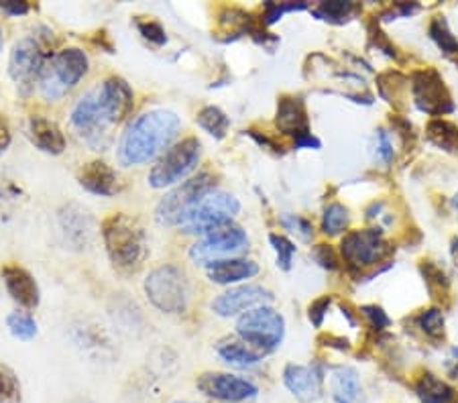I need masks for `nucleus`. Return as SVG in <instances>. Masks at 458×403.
I'll return each instance as SVG.
<instances>
[{
	"mask_svg": "<svg viewBox=\"0 0 458 403\" xmlns=\"http://www.w3.org/2000/svg\"><path fill=\"white\" fill-rule=\"evenodd\" d=\"M180 116L172 110H149L129 124L118 143L121 165H141L165 151L180 133Z\"/></svg>",
	"mask_w": 458,
	"mask_h": 403,
	"instance_id": "nucleus-1",
	"label": "nucleus"
},
{
	"mask_svg": "<svg viewBox=\"0 0 458 403\" xmlns=\"http://www.w3.org/2000/svg\"><path fill=\"white\" fill-rule=\"evenodd\" d=\"M106 253L114 267L135 271L147 256V239L141 224L127 214H113L102 224Z\"/></svg>",
	"mask_w": 458,
	"mask_h": 403,
	"instance_id": "nucleus-2",
	"label": "nucleus"
},
{
	"mask_svg": "<svg viewBox=\"0 0 458 403\" xmlns=\"http://www.w3.org/2000/svg\"><path fill=\"white\" fill-rule=\"evenodd\" d=\"M241 212V204L234 196L226 192L204 194L200 202L190 210L180 229L188 234H208L226 224H233V218Z\"/></svg>",
	"mask_w": 458,
	"mask_h": 403,
	"instance_id": "nucleus-3",
	"label": "nucleus"
},
{
	"mask_svg": "<svg viewBox=\"0 0 458 403\" xmlns=\"http://www.w3.org/2000/svg\"><path fill=\"white\" fill-rule=\"evenodd\" d=\"M88 71V57L82 49L70 47L57 54L39 78L41 94L47 100H59L68 94Z\"/></svg>",
	"mask_w": 458,
	"mask_h": 403,
	"instance_id": "nucleus-4",
	"label": "nucleus"
},
{
	"mask_svg": "<svg viewBox=\"0 0 458 403\" xmlns=\"http://www.w3.org/2000/svg\"><path fill=\"white\" fill-rule=\"evenodd\" d=\"M145 293L157 310L165 314H180L188 307L190 283L180 267L164 265L151 271L147 277Z\"/></svg>",
	"mask_w": 458,
	"mask_h": 403,
	"instance_id": "nucleus-5",
	"label": "nucleus"
},
{
	"mask_svg": "<svg viewBox=\"0 0 458 403\" xmlns=\"http://www.w3.org/2000/svg\"><path fill=\"white\" fill-rule=\"evenodd\" d=\"M236 332L250 347L263 350V353H273L284 342L285 320L273 307L261 306L242 314L236 322Z\"/></svg>",
	"mask_w": 458,
	"mask_h": 403,
	"instance_id": "nucleus-6",
	"label": "nucleus"
},
{
	"mask_svg": "<svg viewBox=\"0 0 458 403\" xmlns=\"http://www.w3.org/2000/svg\"><path fill=\"white\" fill-rule=\"evenodd\" d=\"M214 189V178L210 173H200L198 178H191L177 186L172 192L165 194L164 200L157 204L155 216L165 226H182L183 220L190 214V210L200 202L204 194Z\"/></svg>",
	"mask_w": 458,
	"mask_h": 403,
	"instance_id": "nucleus-7",
	"label": "nucleus"
},
{
	"mask_svg": "<svg viewBox=\"0 0 458 403\" xmlns=\"http://www.w3.org/2000/svg\"><path fill=\"white\" fill-rule=\"evenodd\" d=\"M249 237L241 226L226 224L223 229H216L208 234H204L202 240L190 248V259L196 265H212L216 261L236 259V255L247 251Z\"/></svg>",
	"mask_w": 458,
	"mask_h": 403,
	"instance_id": "nucleus-8",
	"label": "nucleus"
},
{
	"mask_svg": "<svg viewBox=\"0 0 458 403\" xmlns=\"http://www.w3.org/2000/svg\"><path fill=\"white\" fill-rule=\"evenodd\" d=\"M391 245L383 237L381 229L351 231L344 234L341 243V255L351 271H363L375 267L391 255Z\"/></svg>",
	"mask_w": 458,
	"mask_h": 403,
	"instance_id": "nucleus-9",
	"label": "nucleus"
},
{
	"mask_svg": "<svg viewBox=\"0 0 458 403\" xmlns=\"http://www.w3.org/2000/svg\"><path fill=\"white\" fill-rule=\"evenodd\" d=\"M200 141L196 137L183 139L182 143L174 145L157 165L149 173V183L153 188H165L182 181L196 170L200 161Z\"/></svg>",
	"mask_w": 458,
	"mask_h": 403,
	"instance_id": "nucleus-10",
	"label": "nucleus"
},
{
	"mask_svg": "<svg viewBox=\"0 0 458 403\" xmlns=\"http://www.w3.org/2000/svg\"><path fill=\"white\" fill-rule=\"evenodd\" d=\"M46 47L37 37H25L11 51L9 73L17 82L21 94H31L35 82L46 70Z\"/></svg>",
	"mask_w": 458,
	"mask_h": 403,
	"instance_id": "nucleus-11",
	"label": "nucleus"
},
{
	"mask_svg": "<svg viewBox=\"0 0 458 403\" xmlns=\"http://www.w3.org/2000/svg\"><path fill=\"white\" fill-rule=\"evenodd\" d=\"M411 94L416 106L430 116H442L454 110L445 80L432 68L411 73Z\"/></svg>",
	"mask_w": 458,
	"mask_h": 403,
	"instance_id": "nucleus-12",
	"label": "nucleus"
},
{
	"mask_svg": "<svg viewBox=\"0 0 458 403\" xmlns=\"http://www.w3.org/2000/svg\"><path fill=\"white\" fill-rule=\"evenodd\" d=\"M72 124L78 130L80 137L86 139L88 145L94 149H105L108 145V129L113 124L108 122L105 110H102L96 90L84 94L82 98L76 102L72 110Z\"/></svg>",
	"mask_w": 458,
	"mask_h": 403,
	"instance_id": "nucleus-13",
	"label": "nucleus"
},
{
	"mask_svg": "<svg viewBox=\"0 0 458 403\" xmlns=\"http://www.w3.org/2000/svg\"><path fill=\"white\" fill-rule=\"evenodd\" d=\"M277 129L293 139L295 149H320V139L312 135L308 122L304 100L298 97H284L277 102Z\"/></svg>",
	"mask_w": 458,
	"mask_h": 403,
	"instance_id": "nucleus-14",
	"label": "nucleus"
},
{
	"mask_svg": "<svg viewBox=\"0 0 458 403\" xmlns=\"http://www.w3.org/2000/svg\"><path fill=\"white\" fill-rule=\"evenodd\" d=\"M196 387L204 395L225 403H245L257 398V385L249 379L228 375V373H204L198 377Z\"/></svg>",
	"mask_w": 458,
	"mask_h": 403,
	"instance_id": "nucleus-15",
	"label": "nucleus"
},
{
	"mask_svg": "<svg viewBox=\"0 0 458 403\" xmlns=\"http://www.w3.org/2000/svg\"><path fill=\"white\" fill-rule=\"evenodd\" d=\"M273 299V293L265 290L263 285H241V288L228 290L212 302V312L218 314L223 318L236 316V314L255 310L269 304Z\"/></svg>",
	"mask_w": 458,
	"mask_h": 403,
	"instance_id": "nucleus-16",
	"label": "nucleus"
},
{
	"mask_svg": "<svg viewBox=\"0 0 458 403\" xmlns=\"http://www.w3.org/2000/svg\"><path fill=\"white\" fill-rule=\"evenodd\" d=\"M94 90L110 124H118L124 121V116H129L135 97H132L131 86L123 78H108Z\"/></svg>",
	"mask_w": 458,
	"mask_h": 403,
	"instance_id": "nucleus-17",
	"label": "nucleus"
},
{
	"mask_svg": "<svg viewBox=\"0 0 458 403\" xmlns=\"http://www.w3.org/2000/svg\"><path fill=\"white\" fill-rule=\"evenodd\" d=\"M284 383L295 399L301 403H312L322 393V373L314 366L287 365L284 371Z\"/></svg>",
	"mask_w": 458,
	"mask_h": 403,
	"instance_id": "nucleus-18",
	"label": "nucleus"
},
{
	"mask_svg": "<svg viewBox=\"0 0 458 403\" xmlns=\"http://www.w3.org/2000/svg\"><path fill=\"white\" fill-rule=\"evenodd\" d=\"M3 281L6 285L9 296L19 306H23L25 310H35V307L39 306V299H41L39 285H37L35 277L29 273L27 269L19 265H4Z\"/></svg>",
	"mask_w": 458,
	"mask_h": 403,
	"instance_id": "nucleus-19",
	"label": "nucleus"
},
{
	"mask_svg": "<svg viewBox=\"0 0 458 403\" xmlns=\"http://www.w3.org/2000/svg\"><path fill=\"white\" fill-rule=\"evenodd\" d=\"M59 226H62L65 234V240L78 248L88 245V240H90L94 232L92 216L84 208L76 206V204H70V206H65L59 212Z\"/></svg>",
	"mask_w": 458,
	"mask_h": 403,
	"instance_id": "nucleus-20",
	"label": "nucleus"
},
{
	"mask_svg": "<svg viewBox=\"0 0 458 403\" xmlns=\"http://www.w3.org/2000/svg\"><path fill=\"white\" fill-rule=\"evenodd\" d=\"M80 186L96 196H113L116 192V173L105 161H90L78 173Z\"/></svg>",
	"mask_w": 458,
	"mask_h": 403,
	"instance_id": "nucleus-21",
	"label": "nucleus"
},
{
	"mask_svg": "<svg viewBox=\"0 0 458 403\" xmlns=\"http://www.w3.org/2000/svg\"><path fill=\"white\" fill-rule=\"evenodd\" d=\"M257 273H259V265L250 259H225L206 267V275H208V280L220 285L245 281V280H250V277H255Z\"/></svg>",
	"mask_w": 458,
	"mask_h": 403,
	"instance_id": "nucleus-22",
	"label": "nucleus"
},
{
	"mask_svg": "<svg viewBox=\"0 0 458 403\" xmlns=\"http://www.w3.org/2000/svg\"><path fill=\"white\" fill-rule=\"evenodd\" d=\"M330 393L336 403H363V387L352 366H335L330 375Z\"/></svg>",
	"mask_w": 458,
	"mask_h": 403,
	"instance_id": "nucleus-23",
	"label": "nucleus"
},
{
	"mask_svg": "<svg viewBox=\"0 0 458 403\" xmlns=\"http://www.w3.org/2000/svg\"><path fill=\"white\" fill-rule=\"evenodd\" d=\"M29 135H31V141L41 151L51 153V155H59L65 149V137L62 129L54 121L46 119V116H31V121H29Z\"/></svg>",
	"mask_w": 458,
	"mask_h": 403,
	"instance_id": "nucleus-24",
	"label": "nucleus"
},
{
	"mask_svg": "<svg viewBox=\"0 0 458 403\" xmlns=\"http://www.w3.org/2000/svg\"><path fill=\"white\" fill-rule=\"evenodd\" d=\"M416 395L422 403H453L454 401V390L446 381L432 375V373H424L422 377L416 381Z\"/></svg>",
	"mask_w": 458,
	"mask_h": 403,
	"instance_id": "nucleus-25",
	"label": "nucleus"
},
{
	"mask_svg": "<svg viewBox=\"0 0 458 403\" xmlns=\"http://www.w3.org/2000/svg\"><path fill=\"white\" fill-rule=\"evenodd\" d=\"M218 357L223 358L226 365L236 366V369H250L261 363V353H255V350L247 348L242 342H234V340H226L220 342L216 347Z\"/></svg>",
	"mask_w": 458,
	"mask_h": 403,
	"instance_id": "nucleus-26",
	"label": "nucleus"
},
{
	"mask_svg": "<svg viewBox=\"0 0 458 403\" xmlns=\"http://www.w3.org/2000/svg\"><path fill=\"white\" fill-rule=\"evenodd\" d=\"M426 137L430 139V143L440 147L445 151H458V127L448 121L434 119L428 122Z\"/></svg>",
	"mask_w": 458,
	"mask_h": 403,
	"instance_id": "nucleus-27",
	"label": "nucleus"
},
{
	"mask_svg": "<svg viewBox=\"0 0 458 403\" xmlns=\"http://www.w3.org/2000/svg\"><path fill=\"white\" fill-rule=\"evenodd\" d=\"M196 122L214 139H225L228 127H231V119L218 106H204L198 113Z\"/></svg>",
	"mask_w": 458,
	"mask_h": 403,
	"instance_id": "nucleus-28",
	"label": "nucleus"
},
{
	"mask_svg": "<svg viewBox=\"0 0 458 403\" xmlns=\"http://www.w3.org/2000/svg\"><path fill=\"white\" fill-rule=\"evenodd\" d=\"M349 220H351L349 210H346L343 204L332 202L324 208L322 232L328 234V237H336V234H341L346 226H349Z\"/></svg>",
	"mask_w": 458,
	"mask_h": 403,
	"instance_id": "nucleus-29",
	"label": "nucleus"
},
{
	"mask_svg": "<svg viewBox=\"0 0 458 403\" xmlns=\"http://www.w3.org/2000/svg\"><path fill=\"white\" fill-rule=\"evenodd\" d=\"M354 13H357V4L341 3V0H336V3H322L314 9V14L318 19L328 21V23H335V25L346 23Z\"/></svg>",
	"mask_w": 458,
	"mask_h": 403,
	"instance_id": "nucleus-30",
	"label": "nucleus"
},
{
	"mask_svg": "<svg viewBox=\"0 0 458 403\" xmlns=\"http://www.w3.org/2000/svg\"><path fill=\"white\" fill-rule=\"evenodd\" d=\"M416 324L428 339L440 340L445 336V314H442L440 307H428V310L420 312Z\"/></svg>",
	"mask_w": 458,
	"mask_h": 403,
	"instance_id": "nucleus-31",
	"label": "nucleus"
},
{
	"mask_svg": "<svg viewBox=\"0 0 458 403\" xmlns=\"http://www.w3.org/2000/svg\"><path fill=\"white\" fill-rule=\"evenodd\" d=\"M430 37L434 39L436 46H438L446 55H456L458 54V39L450 31L448 23L445 17H434L430 23Z\"/></svg>",
	"mask_w": 458,
	"mask_h": 403,
	"instance_id": "nucleus-32",
	"label": "nucleus"
},
{
	"mask_svg": "<svg viewBox=\"0 0 458 403\" xmlns=\"http://www.w3.org/2000/svg\"><path fill=\"white\" fill-rule=\"evenodd\" d=\"M21 383L11 366L0 363V403H21Z\"/></svg>",
	"mask_w": 458,
	"mask_h": 403,
	"instance_id": "nucleus-33",
	"label": "nucleus"
},
{
	"mask_svg": "<svg viewBox=\"0 0 458 403\" xmlns=\"http://www.w3.org/2000/svg\"><path fill=\"white\" fill-rule=\"evenodd\" d=\"M6 326H9L11 334L19 340H31L37 336V322L23 312H13L6 318Z\"/></svg>",
	"mask_w": 458,
	"mask_h": 403,
	"instance_id": "nucleus-34",
	"label": "nucleus"
},
{
	"mask_svg": "<svg viewBox=\"0 0 458 403\" xmlns=\"http://www.w3.org/2000/svg\"><path fill=\"white\" fill-rule=\"evenodd\" d=\"M269 243L273 245V251L277 255V267L290 271L295 255V245L290 239L284 237V234H269Z\"/></svg>",
	"mask_w": 458,
	"mask_h": 403,
	"instance_id": "nucleus-35",
	"label": "nucleus"
},
{
	"mask_svg": "<svg viewBox=\"0 0 458 403\" xmlns=\"http://www.w3.org/2000/svg\"><path fill=\"white\" fill-rule=\"evenodd\" d=\"M422 273H424L428 290H430L432 293H436V291L446 293L448 291V288H450L448 275L438 265H436L434 261H422Z\"/></svg>",
	"mask_w": 458,
	"mask_h": 403,
	"instance_id": "nucleus-36",
	"label": "nucleus"
},
{
	"mask_svg": "<svg viewBox=\"0 0 458 403\" xmlns=\"http://www.w3.org/2000/svg\"><path fill=\"white\" fill-rule=\"evenodd\" d=\"M304 9H308V4H304V3H300V4H295V3H267L265 4V14H263V25H273V23H277L279 19L284 17L285 13H292V11H304Z\"/></svg>",
	"mask_w": 458,
	"mask_h": 403,
	"instance_id": "nucleus-37",
	"label": "nucleus"
},
{
	"mask_svg": "<svg viewBox=\"0 0 458 403\" xmlns=\"http://www.w3.org/2000/svg\"><path fill=\"white\" fill-rule=\"evenodd\" d=\"M137 27H139V31H141L145 39L155 43V46H165V43H167L165 29L161 27L157 21H139Z\"/></svg>",
	"mask_w": 458,
	"mask_h": 403,
	"instance_id": "nucleus-38",
	"label": "nucleus"
},
{
	"mask_svg": "<svg viewBox=\"0 0 458 403\" xmlns=\"http://www.w3.org/2000/svg\"><path fill=\"white\" fill-rule=\"evenodd\" d=\"M375 153H377V157H379L383 164H391V161H394V157H395V151H394V143H391V139H389V133L386 129H379L375 133Z\"/></svg>",
	"mask_w": 458,
	"mask_h": 403,
	"instance_id": "nucleus-39",
	"label": "nucleus"
},
{
	"mask_svg": "<svg viewBox=\"0 0 458 403\" xmlns=\"http://www.w3.org/2000/svg\"><path fill=\"white\" fill-rule=\"evenodd\" d=\"M360 310H363L365 318L369 320L371 328L386 330V328L391 326V320H389V316L386 314V310H383V307H379V306H363Z\"/></svg>",
	"mask_w": 458,
	"mask_h": 403,
	"instance_id": "nucleus-40",
	"label": "nucleus"
},
{
	"mask_svg": "<svg viewBox=\"0 0 458 403\" xmlns=\"http://www.w3.org/2000/svg\"><path fill=\"white\" fill-rule=\"evenodd\" d=\"M282 222H284V226L287 231H292V232H298L301 239L304 240H308L310 239V234H312V224L308 222L306 218H301V216H295V214H287V216H284L282 218Z\"/></svg>",
	"mask_w": 458,
	"mask_h": 403,
	"instance_id": "nucleus-41",
	"label": "nucleus"
},
{
	"mask_svg": "<svg viewBox=\"0 0 458 403\" xmlns=\"http://www.w3.org/2000/svg\"><path fill=\"white\" fill-rule=\"evenodd\" d=\"M314 259L320 263L324 269L335 271L338 267V255L335 253V248L330 245H318L314 248Z\"/></svg>",
	"mask_w": 458,
	"mask_h": 403,
	"instance_id": "nucleus-42",
	"label": "nucleus"
},
{
	"mask_svg": "<svg viewBox=\"0 0 458 403\" xmlns=\"http://www.w3.org/2000/svg\"><path fill=\"white\" fill-rule=\"evenodd\" d=\"M330 302H332V298L330 296H324L320 299H316V302L310 306L308 316H310V322H312L316 328L322 326L324 316H327V312H328V307H330Z\"/></svg>",
	"mask_w": 458,
	"mask_h": 403,
	"instance_id": "nucleus-43",
	"label": "nucleus"
},
{
	"mask_svg": "<svg viewBox=\"0 0 458 403\" xmlns=\"http://www.w3.org/2000/svg\"><path fill=\"white\" fill-rule=\"evenodd\" d=\"M0 9L6 11L9 14H25L29 13L27 3H13V0H0Z\"/></svg>",
	"mask_w": 458,
	"mask_h": 403,
	"instance_id": "nucleus-44",
	"label": "nucleus"
},
{
	"mask_svg": "<svg viewBox=\"0 0 458 403\" xmlns=\"http://www.w3.org/2000/svg\"><path fill=\"white\" fill-rule=\"evenodd\" d=\"M11 143V133H9V127H6V122L3 116H0V153H3L6 147Z\"/></svg>",
	"mask_w": 458,
	"mask_h": 403,
	"instance_id": "nucleus-45",
	"label": "nucleus"
},
{
	"mask_svg": "<svg viewBox=\"0 0 458 403\" xmlns=\"http://www.w3.org/2000/svg\"><path fill=\"white\" fill-rule=\"evenodd\" d=\"M450 256H453L454 265L458 269V237H453V240H450Z\"/></svg>",
	"mask_w": 458,
	"mask_h": 403,
	"instance_id": "nucleus-46",
	"label": "nucleus"
},
{
	"mask_svg": "<svg viewBox=\"0 0 458 403\" xmlns=\"http://www.w3.org/2000/svg\"><path fill=\"white\" fill-rule=\"evenodd\" d=\"M450 204H453V210L456 212V220H458V194L453 197V202H450Z\"/></svg>",
	"mask_w": 458,
	"mask_h": 403,
	"instance_id": "nucleus-47",
	"label": "nucleus"
},
{
	"mask_svg": "<svg viewBox=\"0 0 458 403\" xmlns=\"http://www.w3.org/2000/svg\"><path fill=\"white\" fill-rule=\"evenodd\" d=\"M70 403H92V401H88V399H73Z\"/></svg>",
	"mask_w": 458,
	"mask_h": 403,
	"instance_id": "nucleus-48",
	"label": "nucleus"
},
{
	"mask_svg": "<svg viewBox=\"0 0 458 403\" xmlns=\"http://www.w3.org/2000/svg\"><path fill=\"white\" fill-rule=\"evenodd\" d=\"M175 403H190V401H175Z\"/></svg>",
	"mask_w": 458,
	"mask_h": 403,
	"instance_id": "nucleus-49",
	"label": "nucleus"
},
{
	"mask_svg": "<svg viewBox=\"0 0 458 403\" xmlns=\"http://www.w3.org/2000/svg\"><path fill=\"white\" fill-rule=\"evenodd\" d=\"M0 43H3V37H0Z\"/></svg>",
	"mask_w": 458,
	"mask_h": 403,
	"instance_id": "nucleus-50",
	"label": "nucleus"
}]
</instances>
